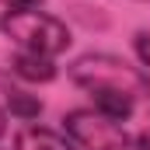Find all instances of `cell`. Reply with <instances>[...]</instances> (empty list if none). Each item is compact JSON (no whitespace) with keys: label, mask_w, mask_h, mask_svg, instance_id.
<instances>
[{"label":"cell","mask_w":150,"mask_h":150,"mask_svg":"<svg viewBox=\"0 0 150 150\" xmlns=\"http://www.w3.org/2000/svg\"><path fill=\"white\" fill-rule=\"evenodd\" d=\"M67 77L91 94H122L129 101L150 98V77L112 52H84L67 67Z\"/></svg>","instance_id":"cell-1"},{"label":"cell","mask_w":150,"mask_h":150,"mask_svg":"<svg viewBox=\"0 0 150 150\" xmlns=\"http://www.w3.org/2000/svg\"><path fill=\"white\" fill-rule=\"evenodd\" d=\"M0 32L18 49L49 56V59H56L59 52H67L70 42H74L67 21H59V18H52L45 11H4L0 14Z\"/></svg>","instance_id":"cell-2"},{"label":"cell","mask_w":150,"mask_h":150,"mask_svg":"<svg viewBox=\"0 0 150 150\" xmlns=\"http://www.w3.org/2000/svg\"><path fill=\"white\" fill-rule=\"evenodd\" d=\"M63 136L77 150H129L133 136L98 108H74L63 115Z\"/></svg>","instance_id":"cell-3"},{"label":"cell","mask_w":150,"mask_h":150,"mask_svg":"<svg viewBox=\"0 0 150 150\" xmlns=\"http://www.w3.org/2000/svg\"><path fill=\"white\" fill-rule=\"evenodd\" d=\"M14 77H21V80H28V84H49V80H56V63L49 59V56H38V52H25V49H18L14 56H11V67H7Z\"/></svg>","instance_id":"cell-4"},{"label":"cell","mask_w":150,"mask_h":150,"mask_svg":"<svg viewBox=\"0 0 150 150\" xmlns=\"http://www.w3.org/2000/svg\"><path fill=\"white\" fill-rule=\"evenodd\" d=\"M14 150H77V147L45 126H21L14 133Z\"/></svg>","instance_id":"cell-5"},{"label":"cell","mask_w":150,"mask_h":150,"mask_svg":"<svg viewBox=\"0 0 150 150\" xmlns=\"http://www.w3.org/2000/svg\"><path fill=\"white\" fill-rule=\"evenodd\" d=\"M4 94H7V105H4V108L11 115H18V119H25V122H32V119L42 115L38 94H28V91H21V87H7Z\"/></svg>","instance_id":"cell-6"},{"label":"cell","mask_w":150,"mask_h":150,"mask_svg":"<svg viewBox=\"0 0 150 150\" xmlns=\"http://www.w3.org/2000/svg\"><path fill=\"white\" fill-rule=\"evenodd\" d=\"M91 98H94V108L101 115H108V119H115V122L129 119L133 115V105H136V101H129L122 94H91Z\"/></svg>","instance_id":"cell-7"},{"label":"cell","mask_w":150,"mask_h":150,"mask_svg":"<svg viewBox=\"0 0 150 150\" xmlns=\"http://www.w3.org/2000/svg\"><path fill=\"white\" fill-rule=\"evenodd\" d=\"M133 49H136V59H140L143 67H150V32H136Z\"/></svg>","instance_id":"cell-8"},{"label":"cell","mask_w":150,"mask_h":150,"mask_svg":"<svg viewBox=\"0 0 150 150\" xmlns=\"http://www.w3.org/2000/svg\"><path fill=\"white\" fill-rule=\"evenodd\" d=\"M0 4H7V11H38L45 0H0Z\"/></svg>","instance_id":"cell-9"},{"label":"cell","mask_w":150,"mask_h":150,"mask_svg":"<svg viewBox=\"0 0 150 150\" xmlns=\"http://www.w3.org/2000/svg\"><path fill=\"white\" fill-rule=\"evenodd\" d=\"M133 147H136V150H150V129H143V133L133 140Z\"/></svg>","instance_id":"cell-10"},{"label":"cell","mask_w":150,"mask_h":150,"mask_svg":"<svg viewBox=\"0 0 150 150\" xmlns=\"http://www.w3.org/2000/svg\"><path fill=\"white\" fill-rule=\"evenodd\" d=\"M4 133H7V108L0 105V136H4Z\"/></svg>","instance_id":"cell-11"},{"label":"cell","mask_w":150,"mask_h":150,"mask_svg":"<svg viewBox=\"0 0 150 150\" xmlns=\"http://www.w3.org/2000/svg\"><path fill=\"white\" fill-rule=\"evenodd\" d=\"M143 4H150V0H143Z\"/></svg>","instance_id":"cell-12"}]
</instances>
